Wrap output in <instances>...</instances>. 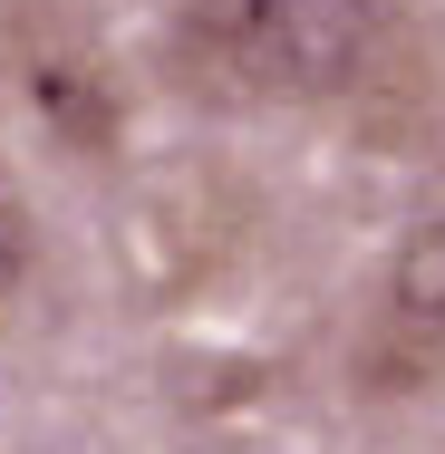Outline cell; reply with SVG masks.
<instances>
[{"instance_id":"obj_1","label":"cell","mask_w":445,"mask_h":454,"mask_svg":"<svg viewBox=\"0 0 445 454\" xmlns=\"http://www.w3.org/2000/svg\"><path fill=\"white\" fill-rule=\"evenodd\" d=\"M387 49V0H184L175 78L213 106H339Z\"/></svg>"},{"instance_id":"obj_2","label":"cell","mask_w":445,"mask_h":454,"mask_svg":"<svg viewBox=\"0 0 445 454\" xmlns=\"http://www.w3.org/2000/svg\"><path fill=\"white\" fill-rule=\"evenodd\" d=\"M20 271H29V223H20V193H10V175H0V300L20 290Z\"/></svg>"}]
</instances>
